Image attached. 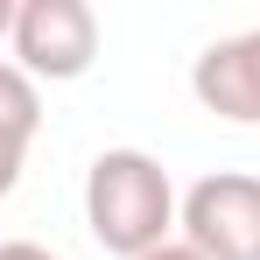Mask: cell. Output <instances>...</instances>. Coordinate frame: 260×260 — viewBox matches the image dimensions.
I'll return each mask as SVG.
<instances>
[{"instance_id": "cell-9", "label": "cell", "mask_w": 260, "mask_h": 260, "mask_svg": "<svg viewBox=\"0 0 260 260\" xmlns=\"http://www.w3.org/2000/svg\"><path fill=\"white\" fill-rule=\"evenodd\" d=\"M14 14H21V0H0V36H14Z\"/></svg>"}, {"instance_id": "cell-8", "label": "cell", "mask_w": 260, "mask_h": 260, "mask_svg": "<svg viewBox=\"0 0 260 260\" xmlns=\"http://www.w3.org/2000/svg\"><path fill=\"white\" fill-rule=\"evenodd\" d=\"M141 260H204L190 239H169V246H155V253H141Z\"/></svg>"}, {"instance_id": "cell-1", "label": "cell", "mask_w": 260, "mask_h": 260, "mask_svg": "<svg viewBox=\"0 0 260 260\" xmlns=\"http://www.w3.org/2000/svg\"><path fill=\"white\" fill-rule=\"evenodd\" d=\"M176 218H183V197L148 148H106L85 169V225L106 253L141 260L155 246H169Z\"/></svg>"}, {"instance_id": "cell-2", "label": "cell", "mask_w": 260, "mask_h": 260, "mask_svg": "<svg viewBox=\"0 0 260 260\" xmlns=\"http://www.w3.org/2000/svg\"><path fill=\"white\" fill-rule=\"evenodd\" d=\"M176 239H190L204 260H260V176L218 169L183 190Z\"/></svg>"}, {"instance_id": "cell-5", "label": "cell", "mask_w": 260, "mask_h": 260, "mask_svg": "<svg viewBox=\"0 0 260 260\" xmlns=\"http://www.w3.org/2000/svg\"><path fill=\"white\" fill-rule=\"evenodd\" d=\"M43 127V85L21 63H0V134L7 141H36Z\"/></svg>"}, {"instance_id": "cell-7", "label": "cell", "mask_w": 260, "mask_h": 260, "mask_svg": "<svg viewBox=\"0 0 260 260\" xmlns=\"http://www.w3.org/2000/svg\"><path fill=\"white\" fill-rule=\"evenodd\" d=\"M0 260H63V253H49L36 239H0Z\"/></svg>"}, {"instance_id": "cell-3", "label": "cell", "mask_w": 260, "mask_h": 260, "mask_svg": "<svg viewBox=\"0 0 260 260\" xmlns=\"http://www.w3.org/2000/svg\"><path fill=\"white\" fill-rule=\"evenodd\" d=\"M7 43L36 85H71L99 63V14L91 0H21Z\"/></svg>"}, {"instance_id": "cell-4", "label": "cell", "mask_w": 260, "mask_h": 260, "mask_svg": "<svg viewBox=\"0 0 260 260\" xmlns=\"http://www.w3.org/2000/svg\"><path fill=\"white\" fill-rule=\"evenodd\" d=\"M190 91L211 120H232V127H260V28H239L211 43L197 63H190Z\"/></svg>"}, {"instance_id": "cell-6", "label": "cell", "mask_w": 260, "mask_h": 260, "mask_svg": "<svg viewBox=\"0 0 260 260\" xmlns=\"http://www.w3.org/2000/svg\"><path fill=\"white\" fill-rule=\"evenodd\" d=\"M21 162H28V141H7V134H0V197L21 183Z\"/></svg>"}]
</instances>
